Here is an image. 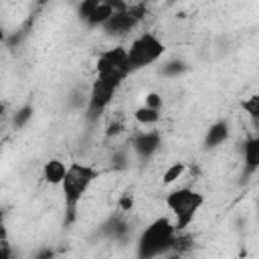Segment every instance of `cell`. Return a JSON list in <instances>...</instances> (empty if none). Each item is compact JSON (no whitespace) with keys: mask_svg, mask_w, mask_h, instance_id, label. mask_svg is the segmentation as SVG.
Listing matches in <instances>:
<instances>
[{"mask_svg":"<svg viewBox=\"0 0 259 259\" xmlns=\"http://www.w3.org/2000/svg\"><path fill=\"white\" fill-rule=\"evenodd\" d=\"M184 69H186V65H184L182 61H172V63H168V65L164 67V75H170V77H174V75L182 73Z\"/></svg>","mask_w":259,"mask_h":259,"instance_id":"17","label":"cell"},{"mask_svg":"<svg viewBox=\"0 0 259 259\" xmlns=\"http://www.w3.org/2000/svg\"><path fill=\"white\" fill-rule=\"evenodd\" d=\"M121 206H123L125 210H130V206H132V198H130V196H123V198H121Z\"/></svg>","mask_w":259,"mask_h":259,"instance_id":"20","label":"cell"},{"mask_svg":"<svg viewBox=\"0 0 259 259\" xmlns=\"http://www.w3.org/2000/svg\"><path fill=\"white\" fill-rule=\"evenodd\" d=\"M127 6L125 0H81L77 12L87 26H103L115 12Z\"/></svg>","mask_w":259,"mask_h":259,"instance_id":"6","label":"cell"},{"mask_svg":"<svg viewBox=\"0 0 259 259\" xmlns=\"http://www.w3.org/2000/svg\"><path fill=\"white\" fill-rule=\"evenodd\" d=\"M144 16H146V6H144V4H134V6L127 4L123 10L115 12L101 28H103L107 34H111V36H121V34H125V32H130V30H134L136 24H138Z\"/></svg>","mask_w":259,"mask_h":259,"instance_id":"8","label":"cell"},{"mask_svg":"<svg viewBox=\"0 0 259 259\" xmlns=\"http://www.w3.org/2000/svg\"><path fill=\"white\" fill-rule=\"evenodd\" d=\"M166 204L174 214V227L176 231H184L204 204V196L192 188H176L166 196Z\"/></svg>","mask_w":259,"mask_h":259,"instance_id":"3","label":"cell"},{"mask_svg":"<svg viewBox=\"0 0 259 259\" xmlns=\"http://www.w3.org/2000/svg\"><path fill=\"white\" fill-rule=\"evenodd\" d=\"M30 117H32V107H30V105H24V107L14 115V125H16V127H22Z\"/></svg>","mask_w":259,"mask_h":259,"instance_id":"16","label":"cell"},{"mask_svg":"<svg viewBox=\"0 0 259 259\" xmlns=\"http://www.w3.org/2000/svg\"><path fill=\"white\" fill-rule=\"evenodd\" d=\"M182 172H184V164L182 162H174L166 172H164V184H172L176 178H180L182 176Z\"/></svg>","mask_w":259,"mask_h":259,"instance_id":"14","label":"cell"},{"mask_svg":"<svg viewBox=\"0 0 259 259\" xmlns=\"http://www.w3.org/2000/svg\"><path fill=\"white\" fill-rule=\"evenodd\" d=\"M176 227L174 223H170L168 219L160 217L156 219L152 225L146 227V231L140 237L138 243V255L140 257H156V255H164L168 249L174 247L176 241Z\"/></svg>","mask_w":259,"mask_h":259,"instance_id":"2","label":"cell"},{"mask_svg":"<svg viewBox=\"0 0 259 259\" xmlns=\"http://www.w3.org/2000/svg\"><path fill=\"white\" fill-rule=\"evenodd\" d=\"M134 117H136V121L142 123V125H154V123H158V119H160V109L142 105V107H138V109L134 111Z\"/></svg>","mask_w":259,"mask_h":259,"instance_id":"13","label":"cell"},{"mask_svg":"<svg viewBox=\"0 0 259 259\" xmlns=\"http://www.w3.org/2000/svg\"><path fill=\"white\" fill-rule=\"evenodd\" d=\"M99 176V172L89 166V164H81V162H73L67 168V174L61 182V192H63V200H65V210H67V223H73L77 217V206L81 202V198L87 194L89 186L93 184V180Z\"/></svg>","mask_w":259,"mask_h":259,"instance_id":"1","label":"cell"},{"mask_svg":"<svg viewBox=\"0 0 259 259\" xmlns=\"http://www.w3.org/2000/svg\"><path fill=\"white\" fill-rule=\"evenodd\" d=\"M243 109L253 117V119H259V95H251L249 99L243 101Z\"/></svg>","mask_w":259,"mask_h":259,"instance_id":"15","label":"cell"},{"mask_svg":"<svg viewBox=\"0 0 259 259\" xmlns=\"http://www.w3.org/2000/svg\"><path fill=\"white\" fill-rule=\"evenodd\" d=\"M47 2H49V0H38V4H47Z\"/></svg>","mask_w":259,"mask_h":259,"instance_id":"21","label":"cell"},{"mask_svg":"<svg viewBox=\"0 0 259 259\" xmlns=\"http://www.w3.org/2000/svg\"><path fill=\"white\" fill-rule=\"evenodd\" d=\"M130 67H127V49L123 47H113L105 53L99 55L97 59V75H105V77H113L123 81L130 75Z\"/></svg>","mask_w":259,"mask_h":259,"instance_id":"7","label":"cell"},{"mask_svg":"<svg viewBox=\"0 0 259 259\" xmlns=\"http://www.w3.org/2000/svg\"><path fill=\"white\" fill-rule=\"evenodd\" d=\"M119 85H121L119 79L105 77V75L95 77V81L91 83V89L87 93V117L89 119H95L105 111V107L111 103V97Z\"/></svg>","mask_w":259,"mask_h":259,"instance_id":"5","label":"cell"},{"mask_svg":"<svg viewBox=\"0 0 259 259\" xmlns=\"http://www.w3.org/2000/svg\"><path fill=\"white\" fill-rule=\"evenodd\" d=\"M243 164L247 172L259 170V136H253L243 144Z\"/></svg>","mask_w":259,"mask_h":259,"instance_id":"10","label":"cell"},{"mask_svg":"<svg viewBox=\"0 0 259 259\" xmlns=\"http://www.w3.org/2000/svg\"><path fill=\"white\" fill-rule=\"evenodd\" d=\"M164 51H166V47L156 34H152V32L140 34L127 47V67H130V71L136 73L140 69L150 67L152 63H156L164 55Z\"/></svg>","mask_w":259,"mask_h":259,"instance_id":"4","label":"cell"},{"mask_svg":"<svg viewBox=\"0 0 259 259\" xmlns=\"http://www.w3.org/2000/svg\"><path fill=\"white\" fill-rule=\"evenodd\" d=\"M121 130H123V123H121V121H115V123L111 121L109 127H107V136H115V134H119Z\"/></svg>","mask_w":259,"mask_h":259,"instance_id":"19","label":"cell"},{"mask_svg":"<svg viewBox=\"0 0 259 259\" xmlns=\"http://www.w3.org/2000/svg\"><path fill=\"white\" fill-rule=\"evenodd\" d=\"M170 2H176V0H170Z\"/></svg>","mask_w":259,"mask_h":259,"instance_id":"22","label":"cell"},{"mask_svg":"<svg viewBox=\"0 0 259 259\" xmlns=\"http://www.w3.org/2000/svg\"><path fill=\"white\" fill-rule=\"evenodd\" d=\"M144 105H148V107H154V109H162V97H160L158 93H148V95H146V101H144Z\"/></svg>","mask_w":259,"mask_h":259,"instance_id":"18","label":"cell"},{"mask_svg":"<svg viewBox=\"0 0 259 259\" xmlns=\"http://www.w3.org/2000/svg\"><path fill=\"white\" fill-rule=\"evenodd\" d=\"M132 146L140 158H150L160 148V134L158 132H140L134 138Z\"/></svg>","mask_w":259,"mask_h":259,"instance_id":"9","label":"cell"},{"mask_svg":"<svg viewBox=\"0 0 259 259\" xmlns=\"http://www.w3.org/2000/svg\"><path fill=\"white\" fill-rule=\"evenodd\" d=\"M229 132H231V127H229V123L227 121H214L208 130H206V136H204V148H217V146H221L227 138H229Z\"/></svg>","mask_w":259,"mask_h":259,"instance_id":"11","label":"cell"},{"mask_svg":"<svg viewBox=\"0 0 259 259\" xmlns=\"http://www.w3.org/2000/svg\"><path fill=\"white\" fill-rule=\"evenodd\" d=\"M67 168L69 166L65 162H61V160H49L45 164V168H42V178L49 184H59L61 186V182H63V178L67 174Z\"/></svg>","mask_w":259,"mask_h":259,"instance_id":"12","label":"cell"}]
</instances>
